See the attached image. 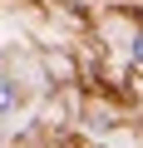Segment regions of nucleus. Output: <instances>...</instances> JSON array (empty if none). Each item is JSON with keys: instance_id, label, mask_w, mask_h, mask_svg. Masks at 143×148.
<instances>
[{"instance_id": "nucleus-1", "label": "nucleus", "mask_w": 143, "mask_h": 148, "mask_svg": "<svg viewBox=\"0 0 143 148\" xmlns=\"http://www.w3.org/2000/svg\"><path fill=\"white\" fill-rule=\"evenodd\" d=\"M15 104H20L15 79H10V74H0V114H15Z\"/></svg>"}, {"instance_id": "nucleus-2", "label": "nucleus", "mask_w": 143, "mask_h": 148, "mask_svg": "<svg viewBox=\"0 0 143 148\" xmlns=\"http://www.w3.org/2000/svg\"><path fill=\"white\" fill-rule=\"evenodd\" d=\"M133 54H138V59H143V35H138V40H133Z\"/></svg>"}]
</instances>
